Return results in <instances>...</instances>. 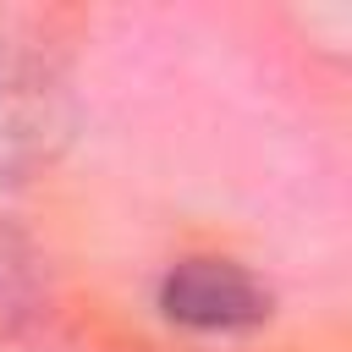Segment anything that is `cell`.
<instances>
[{
	"mask_svg": "<svg viewBox=\"0 0 352 352\" xmlns=\"http://www.w3.org/2000/svg\"><path fill=\"white\" fill-rule=\"evenodd\" d=\"M165 314L192 330H248L270 319V292L231 258H187L160 292Z\"/></svg>",
	"mask_w": 352,
	"mask_h": 352,
	"instance_id": "obj_1",
	"label": "cell"
}]
</instances>
